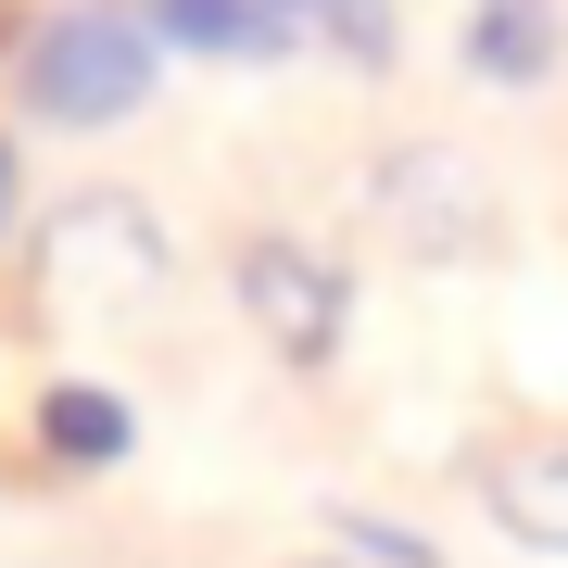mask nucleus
Masks as SVG:
<instances>
[{
    "label": "nucleus",
    "mask_w": 568,
    "mask_h": 568,
    "mask_svg": "<svg viewBox=\"0 0 568 568\" xmlns=\"http://www.w3.org/2000/svg\"><path fill=\"white\" fill-rule=\"evenodd\" d=\"M152 13L140 0H63V13L26 39V102L51 126H114L152 102Z\"/></svg>",
    "instance_id": "1"
},
{
    "label": "nucleus",
    "mask_w": 568,
    "mask_h": 568,
    "mask_svg": "<svg viewBox=\"0 0 568 568\" xmlns=\"http://www.w3.org/2000/svg\"><path fill=\"white\" fill-rule=\"evenodd\" d=\"M164 291V241L140 203H77L51 215V253H39V304L51 316H126Z\"/></svg>",
    "instance_id": "2"
},
{
    "label": "nucleus",
    "mask_w": 568,
    "mask_h": 568,
    "mask_svg": "<svg viewBox=\"0 0 568 568\" xmlns=\"http://www.w3.org/2000/svg\"><path fill=\"white\" fill-rule=\"evenodd\" d=\"M241 304H253V328L278 354H328L342 342V265L304 253V241H253L241 253Z\"/></svg>",
    "instance_id": "3"
},
{
    "label": "nucleus",
    "mask_w": 568,
    "mask_h": 568,
    "mask_svg": "<svg viewBox=\"0 0 568 568\" xmlns=\"http://www.w3.org/2000/svg\"><path fill=\"white\" fill-rule=\"evenodd\" d=\"M480 215L493 203H480V178H467L455 152H405V164H392V227H405L417 253H467Z\"/></svg>",
    "instance_id": "4"
},
{
    "label": "nucleus",
    "mask_w": 568,
    "mask_h": 568,
    "mask_svg": "<svg viewBox=\"0 0 568 568\" xmlns=\"http://www.w3.org/2000/svg\"><path fill=\"white\" fill-rule=\"evenodd\" d=\"M556 0H467V63L480 77H506V89H530V77H556Z\"/></svg>",
    "instance_id": "5"
},
{
    "label": "nucleus",
    "mask_w": 568,
    "mask_h": 568,
    "mask_svg": "<svg viewBox=\"0 0 568 568\" xmlns=\"http://www.w3.org/2000/svg\"><path fill=\"white\" fill-rule=\"evenodd\" d=\"M493 518H506L518 544L568 556V443H518L506 467H493Z\"/></svg>",
    "instance_id": "6"
},
{
    "label": "nucleus",
    "mask_w": 568,
    "mask_h": 568,
    "mask_svg": "<svg viewBox=\"0 0 568 568\" xmlns=\"http://www.w3.org/2000/svg\"><path fill=\"white\" fill-rule=\"evenodd\" d=\"M140 13H152V39H178V51H278L291 39L278 0H140Z\"/></svg>",
    "instance_id": "7"
},
{
    "label": "nucleus",
    "mask_w": 568,
    "mask_h": 568,
    "mask_svg": "<svg viewBox=\"0 0 568 568\" xmlns=\"http://www.w3.org/2000/svg\"><path fill=\"white\" fill-rule=\"evenodd\" d=\"M39 443L77 455V467H114V455H126V405H114V392H89V379H63L51 405H39Z\"/></svg>",
    "instance_id": "8"
},
{
    "label": "nucleus",
    "mask_w": 568,
    "mask_h": 568,
    "mask_svg": "<svg viewBox=\"0 0 568 568\" xmlns=\"http://www.w3.org/2000/svg\"><path fill=\"white\" fill-rule=\"evenodd\" d=\"M278 13H316L354 63H379V51H392V0H278Z\"/></svg>",
    "instance_id": "9"
},
{
    "label": "nucleus",
    "mask_w": 568,
    "mask_h": 568,
    "mask_svg": "<svg viewBox=\"0 0 568 568\" xmlns=\"http://www.w3.org/2000/svg\"><path fill=\"white\" fill-rule=\"evenodd\" d=\"M26 215V178H13V140H0V227Z\"/></svg>",
    "instance_id": "10"
},
{
    "label": "nucleus",
    "mask_w": 568,
    "mask_h": 568,
    "mask_svg": "<svg viewBox=\"0 0 568 568\" xmlns=\"http://www.w3.org/2000/svg\"><path fill=\"white\" fill-rule=\"evenodd\" d=\"M304 568H366V556H304Z\"/></svg>",
    "instance_id": "11"
}]
</instances>
